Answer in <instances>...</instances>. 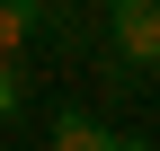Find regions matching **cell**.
Returning a JSON list of instances; mask_svg holds the SVG:
<instances>
[{
	"label": "cell",
	"instance_id": "cell-4",
	"mask_svg": "<svg viewBox=\"0 0 160 151\" xmlns=\"http://www.w3.org/2000/svg\"><path fill=\"white\" fill-rule=\"evenodd\" d=\"M18 107H27V71H18V53H0V134L18 124Z\"/></svg>",
	"mask_w": 160,
	"mask_h": 151
},
{
	"label": "cell",
	"instance_id": "cell-3",
	"mask_svg": "<svg viewBox=\"0 0 160 151\" xmlns=\"http://www.w3.org/2000/svg\"><path fill=\"white\" fill-rule=\"evenodd\" d=\"M36 18H45V0H0V53H27Z\"/></svg>",
	"mask_w": 160,
	"mask_h": 151
},
{
	"label": "cell",
	"instance_id": "cell-2",
	"mask_svg": "<svg viewBox=\"0 0 160 151\" xmlns=\"http://www.w3.org/2000/svg\"><path fill=\"white\" fill-rule=\"evenodd\" d=\"M45 142H53V151H116L125 134H116L107 116H89V107H62V116L45 124Z\"/></svg>",
	"mask_w": 160,
	"mask_h": 151
},
{
	"label": "cell",
	"instance_id": "cell-1",
	"mask_svg": "<svg viewBox=\"0 0 160 151\" xmlns=\"http://www.w3.org/2000/svg\"><path fill=\"white\" fill-rule=\"evenodd\" d=\"M98 9H107L116 62H133V71H160V0H98Z\"/></svg>",
	"mask_w": 160,
	"mask_h": 151
},
{
	"label": "cell",
	"instance_id": "cell-5",
	"mask_svg": "<svg viewBox=\"0 0 160 151\" xmlns=\"http://www.w3.org/2000/svg\"><path fill=\"white\" fill-rule=\"evenodd\" d=\"M151 134H160V116H151Z\"/></svg>",
	"mask_w": 160,
	"mask_h": 151
}]
</instances>
